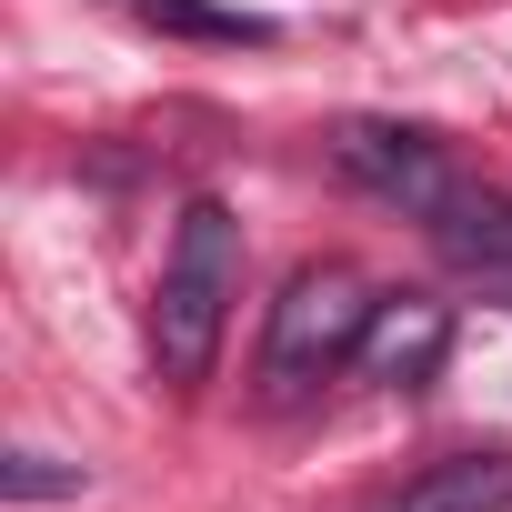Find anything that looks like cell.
<instances>
[{
  "label": "cell",
  "mask_w": 512,
  "mask_h": 512,
  "mask_svg": "<svg viewBox=\"0 0 512 512\" xmlns=\"http://www.w3.org/2000/svg\"><path fill=\"white\" fill-rule=\"evenodd\" d=\"M231 302H241V221L231 201H181L171 221V251H161V292H151V362L161 382H211L221 362V332H231Z\"/></svg>",
  "instance_id": "6da1fadb"
},
{
  "label": "cell",
  "mask_w": 512,
  "mask_h": 512,
  "mask_svg": "<svg viewBox=\"0 0 512 512\" xmlns=\"http://www.w3.org/2000/svg\"><path fill=\"white\" fill-rule=\"evenodd\" d=\"M332 161H342V181H362L372 201H392V211H412V221H432L472 171L452 161V141H432L422 121H342L332 131Z\"/></svg>",
  "instance_id": "3957f363"
},
{
  "label": "cell",
  "mask_w": 512,
  "mask_h": 512,
  "mask_svg": "<svg viewBox=\"0 0 512 512\" xmlns=\"http://www.w3.org/2000/svg\"><path fill=\"white\" fill-rule=\"evenodd\" d=\"M372 282L352 272V262H302L292 282H282V302H272V332H262V392H312V382H332L352 352H362V332H372Z\"/></svg>",
  "instance_id": "7a4b0ae2"
},
{
  "label": "cell",
  "mask_w": 512,
  "mask_h": 512,
  "mask_svg": "<svg viewBox=\"0 0 512 512\" xmlns=\"http://www.w3.org/2000/svg\"><path fill=\"white\" fill-rule=\"evenodd\" d=\"M402 512H512V452H462L432 482H412Z\"/></svg>",
  "instance_id": "5b68a950"
},
{
  "label": "cell",
  "mask_w": 512,
  "mask_h": 512,
  "mask_svg": "<svg viewBox=\"0 0 512 512\" xmlns=\"http://www.w3.org/2000/svg\"><path fill=\"white\" fill-rule=\"evenodd\" d=\"M0 492H11V502H51V492H81V462H61V452H11V462H0Z\"/></svg>",
  "instance_id": "52a82bcc"
},
{
  "label": "cell",
  "mask_w": 512,
  "mask_h": 512,
  "mask_svg": "<svg viewBox=\"0 0 512 512\" xmlns=\"http://www.w3.org/2000/svg\"><path fill=\"white\" fill-rule=\"evenodd\" d=\"M131 11L161 31H191V41H272L262 11H211V0H131Z\"/></svg>",
  "instance_id": "8992f818"
},
{
  "label": "cell",
  "mask_w": 512,
  "mask_h": 512,
  "mask_svg": "<svg viewBox=\"0 0 512 512\" xmlns=\"http://www.w3.org/2000/svg\"><path fill=\"white\" fill-rule=\"evenodd\" d=\"M442 352H452V302H432V292H392V302H372V332H362V382H382V392H412V382H432L442 372Z\"/></svg>",
  "instance_id": "277c9868"
}]
</instances>
